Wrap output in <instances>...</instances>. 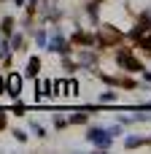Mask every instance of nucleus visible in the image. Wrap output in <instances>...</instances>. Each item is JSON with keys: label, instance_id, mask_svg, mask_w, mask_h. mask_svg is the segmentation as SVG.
Segmentation results:
<instances>
[{"label": "nucleus", "instance_id": "nucleus-1", "mask_svg": "<svg viewBox=\"0 0 151 154\" xmlns=\"http://www.w3.org/2000/svg\"><path fill=\"white\" fill-rule=\"evenodd\" d=\"M119 62H122L124 68H130V70H140V62H138V60H132L130 54H119Z\"/></svg>", "mask_w": 151, "mask_h": 154}, {"label": "nucleus", "instance_id": "nucleus-2", "mask_svg": "<svg viewBox=\"0 0 151 154\" xmlns=\"http://www.w3.org/2000/svg\"><path fill=\"white\" fill-rule=\"evenodd\" d=\"M89 141L97 143V146H108L111 143V135H103V133H89Z\"/></svg>", "mask_w": 151, "mask_h": 154}, {"label": "nucleus", "instance_id": "nucleus-3", "mask_svg": "<svg viewBox=\"0 0 151 154\" xmlns=\"http://www.w3.org/2000/svg\"><path fill=\"white\" fill-rule=\"evenodd\" d=\"M143 49H151V38H143V43H140Z\"/></svg>", "mask_w": 151, "mask_h": 154}, {"label": "nucleus", "instance_id": "nucleus-4", "mask_svg": "<svg viewBox=\"0 0 151 154\" xmlns=\"http://www.w3.org/2000/svg\"><path fill=\"white\" fill-rule=\"evenodd\" d=\"M0 92H3V79H0Z\"/></svg>", "mask_w": 151, "mask_h": 154}, {"label": "nucleus", "instance_id": "nucleus-5", "mask_svg": "<svg viewBox=\"0 0 151 154\" xmlns=\"http://www.w3.org/2000/svg\"><path fill=\"white\" fill-rule=\"evenodd\" d=\"M149 16H151V14H149Z\"/></svg>", "mask_w": 151, "mask_h": 154}]
</instances>
